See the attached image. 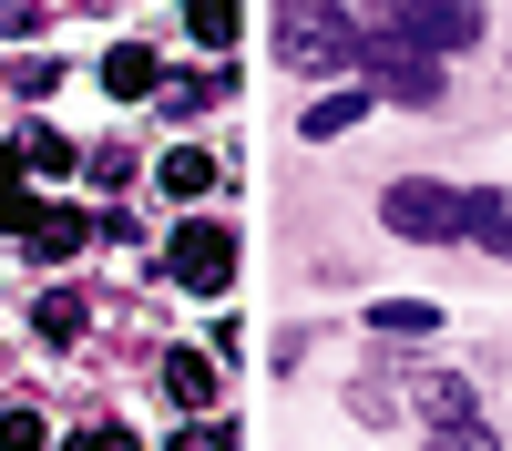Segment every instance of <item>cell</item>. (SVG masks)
<instances>
[{
	"mask_svg": "<svg viewBox=\"0 0 512 451\" xmlns=\"http://www.w3.org/2000/svg\"><path fill=\"white\" fill-rule=\"evenodd\" d=\"M277 62H287V72H338V62H359V21L338 11V0H297V11L277 21Z\"/></svg>",
	"mask_w": 512,
	"mask_h": 451,
	"instance_id": "obj_1",
	"label": "cell"
},
{
	"mask_svg": "<svg viewBox=\"0 0 512 451\" xmlns=\"http://www.w3.org/2000/svg\"><path fill=\"white\" fill-rule=\"evenodd\" d=\"M379 216H390V236L451 246V236H472V195H461V185H431V175H400L390 195H379Z\"/></svg>",
	"mask_w": 512,
	"mask_h": 451,
	"instance_id": "obj_2",
	"label": "cell"
},
{
	"mask_svg": "<svg viewBox=\"0 0 512 451\" xmlns=\"http://www.w3.org/2000/svg\"><path fill=\"white\" fill-rule=\"evenodd\" d=\"M390 41H410V52H431V62H451V52H472L482 41V0H390V21H379Z\"/></svg>",
	"mask_w": 512,
	"mask_h": 451,
	"instance_id": "obj_3",
	"label": "cell"
},
{
	"mask_svg": "<svg viewBox=\"0 0 512 451\" xmlns=\"http://www.w3.org/2000/svg\"><path fill=\"white\" fill-rule=\"evenodd\" d=\"M164 277L195 287V298H226V287H236V236L216 216H185L175 236H164Z\"/></svg>",
	"mask_w": 512,
	"mask_h": 451,
	"instance_id": "obj_4",
	"label": "cell"
},
{
	"mask_svg": "<svg viewBox=\"0 0 512 451\" xmlns=\"http://www.w3.org/2000/svg\"><path fill=\"white\" fill-rule=\"evenodd\" d=\"M359 72L379 82V93H400V103H441V62L410 52V41H390V31H359Z\"/></svg>",
	"mask_w": 512,
	"mask_h": 451,
	"instance_id": "obj_5",
	"label": "cell"
},
{
	"mask_svg": "<svg viewBox=\"0 0 512 451\" xmlns=\"http://www.w3.org/2000/svg\"><path fill=\"white\" fill-rule=\"evenodd\" d=\"M164 400H175L185 421H205V410H216V359H205V349H175V359H164Z\"/></svg>",
	"mask_w": 512,
	"mask_h": 451,
	"instance_id": "obj_6",
	"label": "cell"
},
{
	"mask_svg": "<svg viewBox=\"0 0 512 451\" xmlns=\"http://www.w3.org/2000/svg\"><path fill=\"white\" fill-rule=\"evenodd\" d=\"M103 93H113V103H144V93H164V62L144 52V41H113V52H103Z\"/></svg>",
	"mask_w": 512,
	"mask_h": 451,
	"instance_id": "obj_7",
	"label": "cell"
},
{
	"mask_svg": "<svg viewBox=\"0 0 512 451\" xmlns=\"http://www.w3.org/2000/svg\"><path fill=\"white\" fill-rule=\"evenodd\" d=\"M21 236H31V257H82V246H93V216H82V205H41Z\"/></svg>",
	"mask_w": 512,
	"mask_h": 451,
	"instance_id": "obj_8",
	"label": "cell"
},
{
	"mask_svg": "<svg viewBox=\"0 0 512 451\" xmlns=\"http://www.w3.org/2000/svg\"><path fill=\"white\" fill-rule=\"evenodd\" d=\"M154 185L195 205V195H216V185H226V164H216V154H205V144H175V154H164V164H154Z\"/></svg>",
	"mask_w": 512,
	"mask_h": 451,
	"instance_id": "obj_9",
	"label": "cell"
},
{
	"mask_svg": "<svg viewBox=\"0 0 512 451\" xmlns=\"http://www.w3.org/2000/svg\"><path fill=\"white\" fill-rule=\"evenodd\" d=\"M226 93H236V72H175V82H164V93H154V103H164V113H185V123H195V113H216Z\"/></svg>",
	"mask_w": 512,
	"mask_h": 451,
	"instance_id": "obj_10",
	"label": "cell"
},
{
	"mask_svg": "<svg viewBox=\"0 0 512 451\" xmlns=\"http://www.w3.org/2000/svg\"><path fill=\"white\" fill-rule=\"evenodd\" d=\"M369 328H379V339H441V308L431 298H379Z\"/></svg>",
	"mask_w": 512,
	"mask_h": 451,
	"instance_id": "obj_11",
	"label": "cell"
},
{
	"mask_svg": "<svg viewBox=\"0 0 512 451\" xmlns=\"http://www.w3.org/2000/svg\"><path fill=\"white\" fill-rule=\"evenodd\" d=\"M472 246L512 257V195H502V185H482V195H472Z\"/></svg>",
	"mask_w": 512,
	"mask_h": 451,
	"instance_id": "obj_12",
	"label": "cell"
},
{
	"mask_svg": "<svg viewBox=\"0 0 512 451\" xmlns=\"http://www.w3.org/2000/svg\"><path fill=\"white\" fill-rule=\"evenodd\" d=\"M21 175H31V164H21V144H0V226H11V236H21L31 216H41V205H31V185H21Z\"/></svg>",
	"mask_w": 512,
	"mask_h": 451,
	"instance_id": "obj_13",
	"label": "cell"
},
{
	"mask_svg": "<svg viewBox=\"0 0 512 451\" xmlns=\"http://www.w3.org/2000/svg\"><path fill=\"white\" fill-rule=\"evenodd\" d=\"M236 21H246L236 0H185V31L205 41V52H226V41H236Z\"/></svg>",
	"mask_w": 512,
	"mask_h": 451,
	"instance_id": "obj_14",
	"label": "cell"
},
{
	"mask_svg": "<svg viewBox=\"0 0 512 451\" xmlns=\"http://www.w3.org/2000/svg\"><path fill=\"white\" fill-rule=\"evenodd\" d=\"M31 328H41L52 349H72V339H82V298H72V287H52V298L31 308Z\"/></svg>",
	"mask_w": 512,
	"mask_h": 451,
	"instance_id": "obj_15",
	"label": "cell"
},
{
	"mask_svg": "<svg viewBox=\"0 0 512 451\" xmlns=\"http://www.w3.org/2000/svg\"><path fill=\"white\" fill-rule=\"evenodd\" d=\"M359 113H369V93H328V103H308V144H338Z\"/></svg>",
	"mask_w": 512,
	"mask_h": 451,
	"instance_id": "obj_16",
	"label": "cell"
},
{
	"mask_svg": "<svg viewBox=\"0 0 512 451\" xmlns=\"http://www.w3.org/2000/svg\"><path fill=\"white\" fill-rule=\"evenodd\" d=\"M21 164H31V175H72V134L31 123V134H21Z\"/></svg>",
	"mask_w": 512,
	"mask_h": 451,
	"instance_id": "obj_17",
	"label": "cell"
},
{
	"mask_svg": "<svg viewBox=\"0 0 512 451\" xmlns=\"http://www.w3.org/2000/svg\"><path fill=\"white\" fill-rule=\"evenodd\" d=\"M41 441H52L41 410H0V451H41Z\"/></svg>",
	"mask_w": 512,
	"mask_h": 451,
	"instance_id": "obj_18",
	"label": "cell"
},
{
	"mask_svg": "<svg viewBox=\"0 0 512 451\" xmlns=\"http://www.w3.org/2000/svg\"><path fill=\"white\" fill-rule=\"evenodd\" d=\"M164 451H236V431H226V421H185Z\"/></svg>",
	"mask_w": 512,
	"mask_h": 451,
	"instance_id": "obj_19",
	"label": "cell"
},
{
	"mask_svg": "<svg viewBox=\"0 0 512 451\" xmlns=\"http://www.w3.org/2000/svg\"><path fill=\"white\" fill-rule=\"evenodd\" d=\"M62 451H144V441H134V431H123V421H93V431H72Z\"/></svg>",
	"mask_w": 512,
	"mask_h": 451,
	"instance_id": "obj_20",
	"label": "cell"
},
{
	"mask_svg": "<svg viewBox=\"0 0 512 451\" xmlns=\"http://www.w3.org/2000/svg\"><path fill=\"white\" fill-rule=\"evenodd\" d=\"M431 451H502V441H492L482 421H441V441H431Z\"/></svg>",
	"mask_w": 512,
	"mask_h": 451,
	"instance_id": "obj_21",
	"label": "cell"
}]
</instances>
